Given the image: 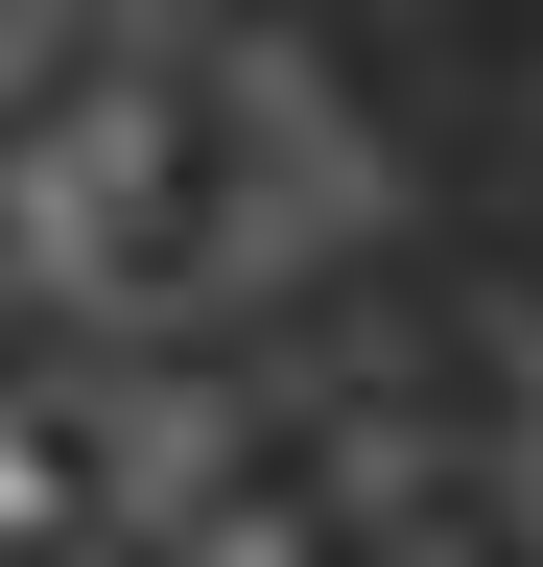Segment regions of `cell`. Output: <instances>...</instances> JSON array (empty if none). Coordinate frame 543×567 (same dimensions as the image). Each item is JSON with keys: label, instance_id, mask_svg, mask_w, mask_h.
I'll return each mask as SVG.
<instances>
[{"label": "cell", "instance_id": "obj_1", "mask_svg": "<svg viewBox=\"0 0 543 567\" xmlns=\"http://www.w3.org/2000/svg\"><path fill=\"white\" fill-rule=\"evenodd\" d=\"M143 189H166V95H48L24 142H0V260L95 284L118 237H143Z\"/></svg>", "mask_w": 543, "mask_h": 567}, {"label": "cell", "instance_id": "obj_2", "mask_svg": "<svg viewBox=\"0 0 543 567\" xmlns=\"http://www.w3.org/2000/svg\"><path fill=\"white\" fill-rule=\"evenodd\" d=\"M189 567H331V544L284 520V496H237V520H213V544H189Z\"/></svg>", "mask_w": 543, "mask_h": 567}, {"label": "cell", "instance_id": "obj_3", "mask_svg": "<svg viewBox=\"0 0 543 567\" xmlns=\"http://www.w3.org/2000/svg\"><path fill=\"white\" fill-rule=\"evenodd\" d=\"M497 379H520V425H497V473H520V496H543V308H520V331H497Z\"/></svg>", "mask_w": 543, "mask_h": 567}, {"label": "cell", "instance_id": "obj_4", "mask_svg": "<svg viewBox=\"0 0 543 567\" xmlns=\"http://www.w3.org/2000/svg\"><path fill=\"white\" fill-rule=\"evenodd\" d=\"M24 520H48V450H24V425H0V544H24Z\"/></svg>", "mask_w": 543, "mask_h": 567}]
</instances>
